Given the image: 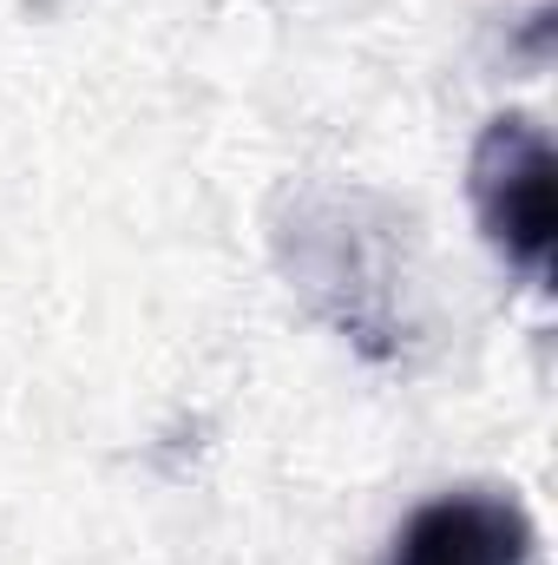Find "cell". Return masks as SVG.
<instances>
[{
	"label": "cell",
	"mask_w": 558,
	"mask_h": 565,
	"mask_svg": "<svg viewBox=\"0 0 558 565\" xmlns=\"http://www.w3.org/2000/svg\"><path fill=\"white\" fill-rule=\"evenodd\" d=\"M362 191H309L296 204V257H289V277L296 289L335 322L348 329L368 355H395V335H401V316H395V264H388V217L368 224L362 217Z\"/></svg>",
	"instance_id": "6da1fadb"
},
{
	"label": "cell",
	"mask_w": 558,
	"mask_h": 565,
	"mask_svg": "<svg viewBox=\"0 0 558 565\" xmlns=\"http://www.w3.org/2000/svg\"><path fill=\"white\" fill-rule=\"evenodd\" d=\"M466 198L486 231V244L519 264L533 282L552 277V237H558V158L552 139L526 113H500L466 164Z\"/></svg>",
	"instance_id": "7a4b0ae2"
},
{
	"label": "cell",
	"mask_w": 558,
	"mask_h": 565,
	"mask_svg": "<svg viewBox=\"0 0 558 565\" xmlns=\"http://www.w3.org/2000/svg\"><path fill=\"white\" fill-rule=\"evenodd\" d=\"M388 565H533V520L506 493H440L401 520Z\"/></svg>",
	"instance_id": "3957f363"
}]
</instances>
